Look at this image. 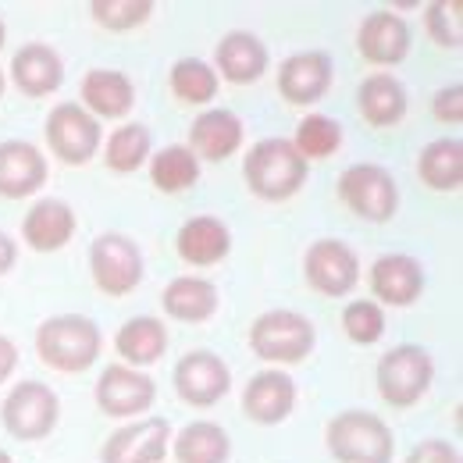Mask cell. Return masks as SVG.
Returning <instances> with one entry per match:
<instances>
[{"label": "cell", "instance_id": "cell-11", "mask_svg": "<svg viewBox=\"0 0 463 463\" xmlns=\"http://www.w3.org/2000/svg\"><path fill=\"white\" fill-rule=\"evenodd\" d=\"M172 382L182 403L203 406V410H207V406L222 403V400L229 396L232 371L218 353H211V349H193V353H185V356L175 364Z\"/></svg>", "mask_w": 463, "mask_h": 463}, {"label": "cell", "instance_id": "cell-36", "mask_svg": "<svg viewBox=\"0 0 463 463\" xmlns=\"http://www.w3.org/2000/svg\"><path fill=\"white\" fill-rule=\"evenodd\" d=\"M343 332L356 346H374L385 335V310L374 299H353L343 310Z\"/></svg>", "mask_w": 463, "mask_h": 463}, {"label": "cell", "instance_id": "cell-26", "mask_svg": "<svg viewBox=\"0 0 463 463\" xmlns=\"http://www.w3.org/2000/svg\"><path fill=\"white\" fill-rule=\"evenodd\" d=\"M161 307H165V314L175 317V321L203 325V321H211L218 314L222 299H218L214 282L196 279V275H178V279L168 282V289L161 292Z\"/></svg>", "mask_w": 463, "mask_h": 463}, {"label": "cell", "instance_id": "cell-34", "mask_svg": "<svg viewBox=\"0 0 463 463\" xmlns=\"http://www.w3.org/2000/svg\"><path fill=\"white\" fill-rule=\"evenodd\" d=\"M154 0H90V14L108 33H132L150 22Z\"/></svg>", "mask_w": 463, "mask_h": 463}, {"label": "cell", "instance_id": "cell-16", "mask_svg": "<svg viewBox=\"0 0 463 463\" xmlns=\"http://www.w3.org/2000/svg\"><path fill=\"white\" fill-rule=\"evenodd\" d=\"M356 51L367 64H378V68H389V64H403L410 54V25L396 11H371L364 22H360V33H356Z\"/></svg>", "mask_w": 463, "mask_h": 463}, {"label": "cell", "instance_id": "cell-12", "mask_svg": "<svg viewBox=\"0 0 463 463\" xmlns=\"http://www.w3.org/2000/svg\"><path fill=\"white\" fill-rule=\"evenodd\" d=\"M97 406L100 413L115 417V420H128V417H143L154 400H157V385L150 374H143L139 367L128 364H111L100 378H97Z\"/></svg>", "mask_w": 463, "mask_h": 463}, {"label": "cell", "instance_id": "cell-2", "mask_svg": "<svg viewBox=\"0 0 463 463\" xmlns=\"http://www.w3.org/2000/svg\"><path fill=\"white\" fill-rule=\"evenodd\" d=\"M307 172H310V165L296 154V146L282 136H268V139L253 143L246 161H242L246 189L264 203L292 200L307 185Z\"/></svg>", "mask_w": 463, "mask_h": 463}, {"label": "cell", "instance_id": "cell-23", "mask_svg": "<svg viewBox=\"0 0 463 463\" xmlns=\"http://www.w3.org/2000/svg\"><path fill=\"white\" fill-rule=\"evenodd\" d=\"M211 68L218 71V79H225L232 86H250L268 71V47L253 33L235 29L229 36H222V43L214 47Z\"/></svg>", "mask_w": 463, "mask_h": 463}, {"label": "cell", "instance_id": "cell-27", "mask_svg": "<svg viewBox=\"0 0 463 463\" xmlns=\"http://www.w3.org/2000/svg\"><path fill=\"white\" fill-rule=\"evenodd\" d=\"M115 349L128 367H139L143 371V367H150V364H157L165 356V349H168V328H165V321H157L150 314L132 317V321H125L115 332Z\"/></svg>", "mask_w": 463, "mask_h": 463}, {"label": "cell", "instance_id": "cell-14", "mask_svg": "<svg viewBox=\"0 0 463 463\" xmlns=\"http://www.w3.org/2000/svg\"><path fill=\"white\" fill-rule=\"evenodd\" d=\"M335 68L325 51H299L279 68V93L292 108H314L332 90Z\"/></svg>", "mask_w": 463, "mask_h": 463}, {"label": "cell", "instance_id": "cell-3", "mask_svg": "<svg viewBox=\"0 0 463 463\" xmlns=\"http://www.w3.org/2000/svg\"><path fill=\"white\" fill-rule=\"evenodd\" d=\"M325 446L339 463H392L396 439L371 410H343L325 428Z\"/></svg>", "mask_w": 463, "mask_h": 463}, {"label": "cell", "instance_id": "cell-41", "mask_svg": "<svg viewBox=\"0 0 463 463\" xmlns=\"http://www.w3.org/2000/svg\"><path fill=\"white\" fill-rule=\"evenodd\" d=\"M4 40H7V29H4V22H0V51H4Z\"/></svg>", "mask_w": 463, "mask_h": 463}, {"label": "cell", "instance_id": "cell-22", "mask_svg": "<svg viewBox=\"0 0 463 463\" xmlns=\"http://www.w3.org/2000/svg\"><path fill=\"white\" fill-rule=\"evenodd\" d=\"M410 97L392 71H371L356 90V111L371 128H396L406 118Z\"/></svg>", "mask_w": 463, "mask_h": 463}, {"label": "cell", "instance_id": "cell-24", "mask_svg": "<svg viewBox=\"0 0 463 463\" xmlns=\"http://www.w3.org/2000/svg\"><path fill=\"white\" fill-rule=\"evenodd\" d=\"M11 82L25 97H33V100L51 97V93H58L61 82H64V61L47 43H25L11 58Z\"/></svg>", "mask_w": 463, "mask_h": 463}, {"label": "cell", "instance_id": "cell-9", "mask_svg": "<svg viewBox=\"0 0 463 463\" xmlns=\"http://www.w3.org/2000/svg\"><path fill=\"white\" fill-rule=\"evenodd\" d=\"M90 275L104 296H128L143 282V250L125 232H104L90 246Z\"/></svg>", "mask_w": 463, "mask_h": 463}, {"label": "cell", "instance_id": "cell-37", "mask_svg": "<svg viewBox=\"0 0 463 463\" xmlns=\"http://www.w3.org/2000/svg\"><path fill=\"white\" fill-rule=\"evenodd\" d=\"M403 463H463V457L460 449L446 439H424L406 453Z\"/></svg>", "mask_w": 463, "mask_h": 463}, {"label": "cell", "instance_id": "cell-15", "mask_svg": "<svg viewBox=\"0 0 463 463\" xmlns=\"http://www.w3.org/2000/svg\"><path fill=\"white\" fill-rule=\"evenodd\" d=\"M371 292H374V303L382 307H413L424 292V271H420V260L410 257V253H382L374 264H371Z\"/></svg>", "mask_w": 463, "mask_h": 463}, {"label": "cell", "instance_id": "cell-38", "mask_svg": "<svg viewBox=\"0 0 463 463\" xmlns=\"http://www.w3.org/2000/svg\"><path fill=\"white\" fill-rule=\"evenodd\" d=\"M431 115L442 125H460L463 121V86L453 82V86H442L431 100Z\"/></svg>", "mask_w": 463, "mask_h": 463}, {"label": "cell", "instance_id": "cell-35", "mask_svg": "<svg viewBox=\"0 0 463 463\" xmlns=\"http://www.w3.org/2000/svg\"><path fill=\"white\" fill-rule=\"evenodd\" d=\"M424 29L435 47L460 51L463 47V4L460 0H435L424 11Z\"/></svg>", "mask_w": 463, "mask_h": 463}, {"label": "cell", "instance_id": "cell-8", "mask_svg": "<svg viewBox=\"0 0 463 463\" xmlns=\"http://www.w3.org/2000/svg\"><path fill=\"white\" fill-rule=\"evenodd\" d=\"M43 136H47V146L54 150L61 165H71V168H82L90 165L100 146H104V128L100 121L90 115L82 104H58L51 115H47V125H43Z\"/></svg>", "mask_w": 463, "mask_h": 463}, {"label": "cell", "instance_id": "cell-1", "mask_svg": "<svg viewBox=\"0 0 463 463\" xmlns=\"http://www.w3.org/2000/svg\"><path fill=\"white\" fill-rule=\"evenodd\" d=\"M104 349V332L86 314H58L36 328V356L58 374H82L97 364Z\"/></svg>", "mask_w": 463, "mask_h": 463}, {"label": "cell", "instance_id": "cell-40", "mask_svg": "<svg viewBox=\"0 0 463 463\" xmlns=\"http://www.w3.org/2000/svg\"><path fill=\"white\" fill-rule=\"evenodd\" d=\"M14 260H18V242L7 232H0V279L14 268Z\"/></svg>", "mask_w": 463, "mask_h": 463}, {"label": "cell", "instance_id": "cell-39", "mask_svg": "<svg viewBox=\"0 0 463 463\" xmlns=\"http://www.w3.org/2000/svg\"><path fill=\"white\" fill-rule=\"evenodd\" d=\"M14 371H18V346H14V339L0 335V385L7 378H14Z\"/></svg>", "mask_w": 463, "mask_h": 463}, {"label": "cell", "instance_id": "cell-33", "mask_svg": "<svg viewBox=\"0 0 463 463\" xmlns=\"http://www.w3.org/2000/svg\"><path fill=\"white\" fill-rule=\"evenodd\" d=\"M296 154L310 165V161H325L332 154H339L343 146V125L328 115H307L296 125V136L289 139Z\"/></svg>", "mask_w": 463, "mask_h": 463}, {"label": "cell", "instance_id": "cell-29", "mask_svg": "<svg viewBox=\"0 0 463 463\" xmlns=\"http://www.w3.org/2000/svg\"><path fill=\"white\" fill-rule=\"evenodd\" d=\"M172 453L178 463H229L232 439L214 420H193L175 435Z\"/></svg>", "mask_w": 463, "mask_h": 463}, {"label": "cell", "instance_id": "cell-4", "mask_svg": "<svg viewBox=\"0 0 463 463\" xmlns=\"http://www.w3.org/2000/svg\"><path fill=\"white\" fill-rule=\"evenodd\" d=\"M374 378H378V396L385 403L396 410H410L428 396V389L435 382V360L428 349L403 343V346L382 353Z\"/></svg>", "mask_w": 463, "mask_h": 463}, {"label": "cell", "instance_id": "cell-6", "mask_svg": "<svg viewBox=\"0 0 463 463\" xmlns=\"http://www.w3.org/2000/svg\"><path fill=\"white\" fill-rule=\"evenodd\" d=\"M58 417H61L58 392L47 382H36V378L18 382L7 392V400L0 403V424L18 442H40V439H47L58 428Z\"/></svg>", "mask_w": 463, "mask_h": 463}, {"label": "cell", "instance_id": "cell-28", "mask_svg": "<svg viewBox=\"0 0 463 463\" xmlns=\"http://www.w3.org/2000/svg\"><path fill=\"white\" fill-rule=\"evenodd\" d=\"M417 175L435 193L463 189V143L449 139V136L446 139H431L417 157Z\"/></svg>", "mask_w": 463, "mask_h": 463}, {"label": "cell", "instance_id": "cell-7", "mask_svg": "<svg viewBox=\"0 0 463 463\" xmlns=\"http://www.w3.org/2000/svg\"><path fill=\"white\" fill-rule=\"evenodd\" d=\"M339 200L353 218L385 225L400 211V185L389 168L382 165H353L339 175Z\"/></svg>", "mask_w": 463, "mask_h": 463}, {"label": "cell", "instance_id": "cell-21", "mask_svg": "<svg viewBox=\"0 0 463 463\" xmlns=\"http://www.w3.org/2000/svg\"><path fill=\"white\" fill-rule=\"evenodd\" d=\"M232 250V232L222 218L214 214H196L189 218L178 235H175V253L193 264V268H214L229 257Z\"/></svg>", "mask_w": 463, "mask_h": 463}, {"label": "cell", "instance_id": "cell-43", "mask_svg": "<svg viewBox=\"0 0 463 463\" xmlns=\"http://www.w3.org/2000/svg\"><path fill=\"white\" fill-rule=\"evenodd\" d=\"M0 97H4V71H0Z\"/></svg>", "mask_w": 463, "mask_h": 463}, {"label": "cell", "instance_id": "cell-42", "mask_svg": "<svg viewBox=\"0 0 463 463\" xmlns=\"http://www.w3.org/2000/svg\"><path fill=\"white\" fill-rule=\"evenodd\" d=\"M0 463H14V460H11V453H4V449H0Z\"/></svg>", "mask_w": 463, "mask_h": 463}, {"label": "cell", "instance_id": "cell-30", "mask_svg": "<svg viewBox=\"0 0 463 463\" xmlns=\"http://www.w3.org/2000/svg\"><path fill=\"white\" fill-rule=\"evenodd\" d=\"M150 150H154V143H150V128L139 125V121H125V125H118L115 132L108 136V143L100 146L104 165H108L115 175L139 172V168L146 165Z\"/></svg>", "mask_w": 463, "mask_h": 463}, {"label": "cell", "instance_id": "cell-32", "mask_svg": "<svg viewBox=\"0 0 463 463\" xmlns=\"http://www.w3.org/2000/svg\"><path fill=\"white\" fill-rule=\"evenodd\" d=\"M218 71L200 58H182L172 64L168 71V90L175 93L178 104H189V108H203L218 97Z\"/></svg>", "mask_w": 463, "mask_h": 463}, {"label": "cell", "instance_id": "cell-31", "mask_svg": "<svg viewBox=\"0 0 463 463\" xmlns=\"http://www.w3.org/2000/svg\"><path fill=\"white\" fill-rule=\"evenodd\" d=\"M150 182H154V189H161L168 196L193 189L200 182V161H196V154L185 143H172V146L157 150L154 161H150Z\"/></svg>", "mask_w": 463, "mask_h": 463}, {"label": "cell", "instance_id": "cell-19", "mask_svg": "<svg viewBox=\"0 0 463 463\" xmlns=\"http://www.w3.org/2000/svg\"><path fill=\"white\" fill-rule=\"evenodd\" d=\"M242 139H246L242 121L235 111H225V108L203 111L189 125V150L196 154V161L222 165V161H229L242 150Z\"/></svg>", "mask_w": 463, "mask_h": 463}, {"label": "cell", "instance_id": "cell-17", "mask_svg": "<svg viewBox=\"0 0 463 463\" xmlns=\"http://www.w3.org/2000/svg\"><path fill=\"white\" fill-rule=\"evenodd\" d=\"M292 406H296V382L279 367L253 374L250 385L242 389V413L260 428L282 424L292 413Z\"/></svg>", "mask_w": 463, "mask_h": 463}, {"label": "cell", "instance_id": "cell-20", "mask_svg": "<svg viewBox=\"0 0 463 463\" xmlns=\"http://www.w3.org/2000/svg\"><path fill=\"white\" fill-rule=\"evenodd\" d=\"M82 108L90 115L97 118H108V121H121V118L132 115L136 108V86L125 71H115V68H93L82 75Z\"/></svg>", "mask_w": 463, "mask_h": 463}, {"label": "cell", "instance_id": "cell-13", "mask_svg": "<svg viewBox=\"0 0 463 463\" xmlns=\"http://www.w3.org/2000/svg\"><path fill=\"white\" fill-rule=\"evenodd\" d=\"M172 424L165 417H136L132 424L108 435L100 463H161L168 457Z\"/></svg>", "mask_w": 463, "mask_h": 463}, {"label": "cell", "instance_id": "cell-10", "mask_svg": "<svg viewBox=\"0 0 463 463\" xmlns=\"http://www.w3.org/2000/svg\"><path fill=\"white\" fill-rule=\"evenodd\" d=\"M303 275L314 292L339 299L349 296L360 282V257L343 239H317L303 257Z\"/></svg>", "mask_w": 463, "mask_h": 463}, {"label": "cell", "instance_id": "cell-5", "mask_svg": "<svg viewBox=\"0 0 463 463\" xmlns=\"http://www.w3.org/2000/svg\"><path fill=\"white\" fill-rule=\"evenodd\" d=\"M317 328L299 310H268L250 325V349L264 364H299L314 353Z\"/></svg>", "mask_w": 463, "mask_h": 463}, {"label": "cell", "instance_id": "cell-25", "mask_svg": "<svg viewBox=\"0 0 463 463\" xmlns=\"http://www.w3.org/2000/svg\"><path fill=\"white\" fill-rule=\"evenodd\" d=\"M75 225H79L75 211L64 200L51 196V200H40V203L29 207V214L22 222V239L36 253H58V250H64L71 242Z\"/></svg>", "mask_w": 463, "mask_h": 463}, {"label": "cell", "instance_id": "cell-18", "mask_svg": "<svg viewBox=\"0 0 463 463\" xmlns=\"http://www.w3.org/2000/svg\"><path fill=\"white\" fill-rule=\"evenodd\" d=\"M43 182H47V157L40 146L25 139L0 143V196L4 200H25L40 193Z\"/></svg>", "mask_w": 463, "mask_h": 463}]
</instances>
